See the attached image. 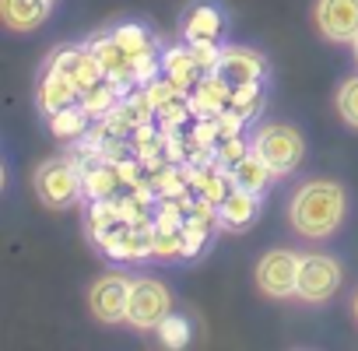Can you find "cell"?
<instances>
[{
	"instance_id": "obj_26",
	"label": "cell",
	"mask_w": 358,
	"mask_h": 351,
	"mask_svg": "<svg viewBox=\"0 0 358 351\" xmlns=\"http://www.w3.org/2000/svg\"><path fill=\"white\" fill-rule=\"evenodd\" d=\"M355 320H358V295H355Z\"/></svg>"
},
{
	"instance_id": "obj_17",
	"label": "cell",
	"mask_w": 358,
	"mask_h": 351,
	"mask_svg": "<svg viewBox=\"0 0 358 351\" xmlns=\"http://www.w3.org/2000/svg\"><path fill=\"white\" fill-rule=\"evenodd\" d=\"M165 74H169V81H172L176 88H194L204 71H201V64L194 60V53H190V46H187V50H169V57H165Z\"/></svg>"
},
{
	"instance_id": "obj_20",
	"label": "cell",
	"mask_w": 358,
	"mask_h": 351,
	"mask_svg": "<svg viewBox=\"0 0 358 351\" xmlns=\"http://www.w3.org/2000/svg\"><path fill=\"white\" fill-rule=\"evenodd\" d=\"M113 39L120 43V50L134 60V64H141L144 57H148V50H151V43H148V32L141 29V25H120L116 32H113Z\"/></svg>"
},
{
	"instance_id": "obj_15",
	"label": "cell",
	"mask_w": 358,
	"mask_h": 351,
	"mask_svg": "<svg viewBox=\"0 0 358 351\" xmlns=\"http://www.w3.org/2000/svg\"><path fill=\"white\" fill-rule=\"evenodd\" d=\"M232 102V88L218 78V74H204L197 85H194V95H190V106L201 113V116H215V113H225Z\"/></svg>"
},
{
	"instance_id": "obj_14",
	"label": "cell",
	"mask_w": 358,
	"mask_h": 351,
	"mask_svg": "<svg viewBox=\"0 0 358 351\" xmlns=\"http://www.w3.org/2000/svg\"><path fill=\"white\" fill-rule=\"evenodd\" d=\"M260 194H250V190H239L232 187L222 201H218V218L225 229H246L257 222V211H260Z\"/></svg>"
},
{
	"instance_id": "obj_24",
	"label": "cell",
	"mask_w": 358,
	"mask_h": 351,
	"mask_svg": "<svg viewBox=\"0 0 358 351\" xmlns=\"http://www.w3.org/2000/svg\"><path fill=\"white\" fill-rule=\"evenodd\" d=\"M190 53H194V60L201 64L204 74H215V67H218V60H222V50H218L215 43H190Z\"/></svg>"
},
{
	"instance_id": "obj_16",
	"label": "cell",
	"mask_w": 358,
	"mask_h": 351,
	"mask_svg": "<svg viewBox=\"0 0 358 351\" xmlns=\"http://www.w3.org/2000/svg\"><path fill=\"white\" fill-rule=\"evenodd\" d=\"M88 50H92V57L99 60V67H102V71H106L113 81H120V78H130V74H134V67H137V64H134V60H130V57L120 50V43H116L113 36H102V39H95Z\"/></svg>"
},
{
	"instance_id": "obj_8",
	"label": "cell",
	"mask_w": 358,
	"mask_h": 351,
	"mask_svg": "<svg viewBox=\"0 0 358 351\" xmlns=\"http://www.w3.org/2000/svg\"><path fill=\"white\" fill-rule=\"evenodd\" d=\"M316 25L330 43L358 39V0H316Z\"/></svg>"
},
{
	"instance_id": "obj_7",
	"label": "cell",
	"mask_w": 358,
	"mask_h": 351,
	"mask_svg": "<svg viewBox=\"0 0 358 351\" xmlns=\"http://www.w3.org/2000/svg\"><path fill=\"white\" fill-rule=\"evenodd\" d=\"M130 288L134 281L123 274H106L92 285L88 292V309L95 313L99 323H120L127 320V302H130Z\"/></svg>"
},
{
	"instance_id": "obj_11",
	"label": "cell",
	"mask_w": 358,
	"mask_h": 351,
	"mask_svg": "<svg viewBox=\"0 0 358 351\" xmlns=\"http://www.w3.org/2000/svg\"><path fill=\"white\" fill-rule=\"evenodd\" d=\"M50 8L53 0H0V18L11 32H29L50 18Z\"/></svg>"
},
{
	"instance_id": "obj_5",
	"label": "cell",
	"mask_w": 358,
	"mask_h": 351,
	"mask_svg": "<svg viewBox=\"0 0 358 351\" xmlns=\"http://www.w3.org/2000/svg\"><path fill=\"white\" fill-rule=\"evenodd\" d=\"M299 264L302 257H295L292 250H271L260 257L257 264V285L264 295L271 299H288L299 292Z\"/></svg>"
},
{
	"instance_id": "obj_1",
	"label": "cell",
	"mask_w": 358,
	"mask_h": 351,
	"mask_svg": "<svg viewBox=\"0 0 358 351\" xmlns=\"http://www.w3.org/2000/svg\"><path fill=\"white\" fill-rule=\"evenodd\" d=\"M288 218L295 225L299 236L306 239H327L330 232H337L341 218H344V187L330 183V180H316L295 190Z\"/></svg>"
},
{
	"instance_id": "obj_4",
	"label": "cell",
	"mask_w": 358,
	"mask_h": 351,
	"mask_svg": "<svg viewBox=\"0 0 358 351\" xmlns=\"http://www.w3.org/2000/svg\"><path fill=\"white\" fill-rule=\"evenodd\" d=\"M172 313V295L162 281L155 278H141L130 288V302H127V323L137 330H158L162 320Z\"/></svg>"
},
{
	"instance_id": "obj_13",
	"label": "cell",
	"mask_w": 358,
	"mask_h": 351,
	"mask_svg": "<svg viewBox=\"0 0 358 351\" xmlns=\"http://www.w3.org/2000/svg\"><path fill=\"white\" fill-rule=\"evenodd\" d=\"M53 67L67 71L71 81L78 85V92H85L88 85H95L99 78H106V71L99 67V60L92 57V50H78V46H67L53 57Z\"/></svg>"
},
{
	"instance_id": "obj_9",
	"label": "cell",
	"mask_w": 358,
	"mask_h": 351,
	"mask_svg": "<svg viewBox=\"0 0 358 351\" xmlns=\"http://www.w3.org/2000/svg\"><path fill=\"white\" fill-rule=\"evenodd\" d=\"M215 74H218L232 92H239V88L260 85V78H264V60H260L253 50L229 46V50H222V60H218Z\"/></svg>"
},
{
	"instance_id": "obj_22",
	"label": "cell",
	"mask_w": 358,
	"mask_h": 351,
	"mask_svg": "<svg viewBox=\"0 0 358 351\" xmlns=\"http://www.w3.org/2000/svg\"><path fill=\"white\" fill-rule=\"evenodd\" d=\"M337 113L344 116V123H351L358 130V78H348L337 92Z\"/></svg>"
},
{
	"instance_id": "obj_12",
	"label": "cell",
	"mask_w": 358,
	"mask_h": 351,
	"mask_svg": "<svg viewBox=\"0 0 358 351\" xmlns=\"http://www.w3.org/2000/svg\"><path fill=\"white\" fill-rule=\"evenodd\" d=\"M229 180H232V187H239V190L264 194V190L271 187V180H274V169H271L257 151H246V155H239V158L232 162Z\"/></svg>"
},
{
	"instance_id": "obj_18",
	"label": "cell",
	"mask_w": 358,
	"mask_h": 351,
	"mask_svg": "<svg viewBox=\"0 0 358 351\" xmlns=\"http://www.w3.org/2000/svg\"><path fill=\"white\" fill-rule=\"evenodd\" d=\"M218 36H222V11L201 4L187 22V43H218Z\"/></svg>"
},
{
	"instance_id": "obj_2",
	"label": "cell",
	"mask_w": 358,
	"mask_h": 351,
	"mask_svg": "<svg viewBox=\"0 0 358 351\" xmlns=\"http://www.w3.org/2000/svg\"><path fill=\"white\" fill-rule=\"evenodd\" d=\"M36 194L46 208L64 211L81 197V172L67 158H50L36 169Z\"/></svg>"
},
{
	"instance_id": "obj_3",
	"label": "cell",
	"mask_w": 358,
	"mask_h": 351,
	"mask_svg": "<svg viewBox=\"0 0 358 351\" xmlns=\"http://www.w3.org/2000/svg\"><path fill=\"white\" fill-rule=\"evenodd\" d=\"M253 151L274 169V176H288L306 158V141L292 127H264L253 141Z\"/></svg>"
},
{
	"instance_id": "obj_25",
	"label": "cell",
	"mask_w": 358,
	"mask_h": 351,
	"mask_svg": "<svg viewBox=\"0 0 358 351\" xmlns=\"http://www.w3.org/2000/svg\"><path fill=\"white\" fill-rule=\"evenodd\" d=\"M351 50H355V60H358V39H355V43H351Z\"/></svg>"
},
{
	"instance_id": "obj_23",
	"label": "cell",
	"mask_w": 358,
	"mask_h": 351,
	"mask_svg": "<svg viewBox=\"0 0 358 351\" xmlns=\"http://www.w3.org/2000/svg\"><path fill=\"white\" fill-rule=\"evenodd\" d=\"M158 330H162V341H165L169 348H183V344L190 341V327H187V320H179V316H172V313L162 320Z\"/></svg>"
},
{
	"instance_id": "obj_6",
	"label": "cell",
	"mask_w": 358,
	"mask_h": 351,
	"mask_svg": "<svg viewBox=\"0 0 358 351\" xmlns=\"http://www.w3.org/2000/svg\"><path fill=\"white\" fill-rule=\"evenodd\" d=\"M341 288V264L334 257H323V253H309L302 257L299 264V299L306 302H327L334 299Z\"/></svg>"
},
{
	"instance_id": "obj_21",
	"label": "cell",
	"mask_w": 358,
	"mask_h": 351,
	"mask_svg": "<svg viewBox=\"0 0 358 351\" xmlns=\"http://www.w3.org/2000/svg\"><path fill=\"white\" fill-rule=\"evenodd\" d=\"M113 99H116V81H113L109 74L99 78L95 85H88V88L81 92V106H85L88 113H102V109H109Z\"/></svg>"
},
{
	"instance_id": "obj_10",
	"label": "cell",
	"mask_w": 358,
	"mask_h": 351,
	"mask_svg": "<svg viewBox=\"0 0 358 351\" xmlns=\"http://www.w3.org/2000/svg\"><path fill=\"white\" fill-rule=\"evenodd\" d=\"M74 102H81L78 85L71 81L67 71H60V67L50 64V71H46L43 81H39V106H43V113L53 116V113H60V109H67V106H74Z\"/></svg>"
},
{
	"instance_id": "obj_19",
	"label": "cell",
	"mask_w": 358,
	"mask_h": 351,
	"mask_svg": "<svg viewBox=\"0 0 358 351\" xmlns=\"http://www.w3.org/2000/svg\"><path fill=\"white\" fill-rule=\"evenodd\" d=\"M85 127H88V109L85 106H67V109L50 116V130L57 137H78V134H85Z\"/></svg>"
}]
</instances>
